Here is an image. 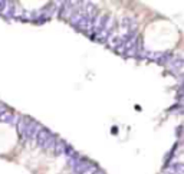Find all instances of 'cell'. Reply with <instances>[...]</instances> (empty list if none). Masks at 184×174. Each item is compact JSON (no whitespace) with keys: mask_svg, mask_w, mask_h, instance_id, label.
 <instances>
[{"mask_svg":"<svg viewBox=\"0 0 184 174\" xmlns=\"http://www.w3.org/2000/svg\"><path fill=\"white\" fill-rule=\"evenodd\" d=\"M17 130H19V134L23 137L24 140L29 141H35L36 137H38L39 131L42 130V125L39 122H36L35 120L29 118V117H20L17 120Z\"/></svg>","mask_w":184,"mask_h":174,"instance_id":"6da1fadb","label":"cell"},{"mask_svg":"<svg viewBox=\"0 0 184 174\" xmlns=\"http://www.w3.org/2000/svg\"><path fill=\"white\" fill-rule=\"evenodd\" d=\"M56 140H58V138H56L51 131L42 127V130L39 131L38 137H36V144H38L39 148H42V150H45V151H53Z\"/></svg>","mask_w":184,"mask_h":174,"instance_id":"7a4b0ae2","label":"cell"},{"mask_svg":"<svg viewBox=\"0 0 184 174\" xmlns=\"http://www.w3.org/2000/svg\"><path fill=\"white\" fill-rule=\"evenodd\" d=\"M17 120H19V118H17V117L14 115V112H12L9 108H6L3 112L0 114V121H2V122L14 124V125H16V124H17Z\"/></svg>","mask_w":184,"mask_h":174,"instance_id":"3957f363","label":"cell"},{"mask_svg":"<svg viewBox=\"0 0 184 174\" xmlns=\"http://www.w3.org/2000/svg\"><path fill=\"white\" fill-rule=\"evenodd\" d=\"M0 14H3V16L7 17V19L13 17L14 16V6H13V3L6 2V3H4V6L0 9Z\"/></svg>","mask_w":184,"mask_h":174,"instance_id":"277c9868","label":"cell"},{"mask_svg":"<svg viewBox=\"0 0 184 174\" xmlns=\"http://www.w3.org/2000/svg\"><path fill=\"white\" fill-rule=\"evenodd\" d=\"M168 66H170V69L174 72L181 71L183 66H184V58H181V56L180 58H173L170 62H168Z\"/></svg>","mask_w":184,"mask_h":174,"instance_id":"5b68a950","label":"cell"},{"mask_svg":"<svg viewBox=\"0 0 184 174\" xmlns=\"http://www.w3.org/2000/svg\"><path fill=\"white\" fill-rule=\"evenodd\" d=\"M66 147H68V144H66L63 140H61V138H58V140H56V144H55L53 153L56 154V155H63V154H65V150H66Z\"/></svg>","mask_w":184,"mask_h":174,"instance_id":"8992f818","label":"cell"},{"mask_svg":"<svg viewBox=\"0 0 184 174\" xmlns=\"http://www.w3.org/2000/svg\"><path fill=\"white\" fill-rule=\"evenodd\" d=\"M165 174H184V163H176L165 170Z\"/></svg>","mask_w":184,"mask_h":174,"instance_id":"52a82bcc","label":"cell"},{"mask_svg":"<svg viewBox=\"0 0 184 174\" xmlns=\"http://www.w3.org/2000/svg\"><path fill=\"white\" fill-rule=\"evenodd\" d=\"M4 3H6V2H3V0H0V9H2V7L4 6Z\"/></svg>","mask_w":184,"mask_h":174,"instance_id":"ba28073f","label":"cell"},{"mask_svg":"<svg viewBox=\"0 0 184 174\" xmlns=\"http://www.w3.org/2000/svg\"><path fill=\"white\" fill-rule=\"evenodd\" d=\"M94 174H104V173H102V171H101V170H96Z\"/></svg>","mask_w":184,"mask_h":174,"instance_id":"9c48e42d","label":"cell"},{"mask_svg":"<svg viewBox=\"0 0 184 174\" xmlns=\"http://www.w3.org/2000/svg\"><path fill=\"white\" fill-rule=\"evenodd\" d=\"M180 104H181V105H183V106H184V98H183V99H181V102H180Z\"/></svg>","mask_w":184,"mask_h":174,"instance_id":"30bf717a","label":"cell"}]
</instances>
